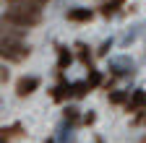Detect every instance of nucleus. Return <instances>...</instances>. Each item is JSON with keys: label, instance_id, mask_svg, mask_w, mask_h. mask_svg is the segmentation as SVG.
I'll use <instances>...</instances> for the list:
<instances>
[{"label": "nucleus", "instance_id": "nucleus-1", "mask_svg": "<svg viewBox=\"0 0 146 143\" xmlns=\"http://www.w3.org/2000/svg\"><path fill=\"white\" fill-rule=\"evenodd\" d=\"M3 21L13 24L18 29H31L42 21V11L39 5L29 3V0H8V8L3 13Z\"/></svg>", "mask_w": 146, "mask_h": 143}, {"label": "nucleus", "instance_id": "nucleus-2", "mask_svg": "<svg viewBox=\"0 0 146 143\" xmlns=\"http://www.w3.org/2000/svg\"><path fill=\"white\" fill-rule=\"evenodd\" d=\"M3 57L18 63V60L29 57V47H26L24 42H18L16 37H3Z\"/></svg>", "mask_w": 146, "mask_h": 143}, {"label": "nucleus", "instance_id": "nucleus-3", "mask_svg": "<svg viewBox=\"0 0 146 143\" xmlns=\"http://www.w3.org/2000/svg\"><path fill=\"white\" fill-rule=\"evenodd\" d=\"M36 88H39V78L36 76H24L21 81L16 83V94L18 96H29V94H34Z\"/></svg>", "mask_w": 146, "mask_h": 143}, {"label": "nucleus", "instance_id": "nucleus-4", "mask_svg": "<svg viewBox=\"0 0 146 143\" xmlns=\"http://www.w3.org/2000/svg\"><path fill=\"white\" fill-rule=\"evenodd\" d=\"M110 70H112L115 76H131L133 73V63H131V57H115V60H110Z\"/></svg>", "mask_w": 146, "mask_h": 143}, {"label": "nucleus", "instance_id": "nucleus-5", "mask_svg": "<svg viewBox=\"0 0 146 143\" xmlns=\"http://www.w3.org/2000/svg\"><path fill=\"white\" fill-rule=\"evenodd\" d=\"M68 96H76V83H58L52 88V99L55 101H63V99H68Z\"/></svg>", "mask_w": 146, "mask_h": 143}, {"label": "nucleus", "instance_id": "nucleus-6", "mask_svg": "<svg viewBox=\"0 0 146 143\" xmlns=\"http://www.w3.org/2000/svg\"><path fill=\"white\" fill-rule=\"evenodd\" d=\"M91 18H94L91 8H70L68 11V21H91Z\"/></svg>", "mask_w": 146, "mask_h": 143}, {"label": "nucleus", "instance_id": "nucleus-7", "mask_svg": "<svg viewBox=\"0 0 146 143\" xmlns=\"http://www.w3.org/2000/svg\"><path fill=\"white\" fill-rule=\"evenodd\" d=\"M70 63H73V55H70V52H68L65 47H58V70L63 73V70H65Z\"/></svg>", "mask_w": 146, "mask_h": 143}, {"label": "nucleus", "instance_id": "nucleus-8", "mask_svg": "<svg viewBox=\"0 0 146 143\" xmlns=\"http://www.w3.org/2000/svg\"><path fill=\"white\" fill-rule=\"evenodd\" d=\"M125 3V0H107V3L102 5V16H107V18H110V16H112V13H117V8Z\"/></svg>", "mask_w": 146, "mask_h": 143}, {"label": "nucleus", "instance_id": "nucleus-9", "mask_svg": "<svg viewBox=\"0 0 146 143\" xmlns=\"http://www.w3.org/2000/svg\"><path fill=\"white\" fill-rule=\"evenodd\" d=\"M78 60H81L89 70H94V68H91V55H89V49H86L84 44H78Z\"/></svg>", "mask_w": 146, "mask_h": 143}, {"label": "nucleus", "instance_id": "nucleus-10", "mask_svg": "<svg viewBox=\"0 0 146 143\" xmlns=\"http://www.w3.org/2000/svg\"><path fill=\"white\" fill-rule=\"evenodd\" d=\"M78 120V109H76V107H68V109H65V122H76Z\"/></svg>", "mask_w": 146, "mask_h": 143}, {"label": "nucleus", "instance_id": "nucleus-11", "mask_svg": "<svg viewBox=\"0 0 146 143\" xmlns=\"http://www.w3.org/2000/svg\"><path fill=\"white\" fill-rule=\"evenodd\" d=\"M125 99H128V94H125V91H115L112 96H110V101H112V104H123Z\"/></svg>", "mask_w": 146, "mask_h": 143}, {"label": "nucleus", "instance_id": "nucleus-12", "mask_svg": "<svg viewBox=\"0 0 146 143\" xmlns=\"http://www.w3.org/2000/svg\"><path fill=\"white\" fill-rule=\"evenodd\" d=\"M29 3H34V5H42V3H47V0H29Z\"/></svg>", "mask_w": 146, "mask_h": 143}, {"label": "nucleus", "instance_id": "nucleus-13", "mask_svg": "<svg viewBox=\"0 0 146 143\" xmlns=\"http://www.w3.org/2000/svg\"><path fill=\"white\" fill-rule=\"evenodd\" d=\"M97 143H102V140H97Z\"/></svg>", "mask_w": 146, "mask_h": 143}, {"label": "nucleus", "instance_id": "nucleus-14", "mask_svg": "<svg viewBox=\"0 0 146 143\" xmlns=\"http://www.w3.org/2000/svg\"><path fill=\"white\" fill-rule=\"evenodd\" d=\"M47 143H52V140H47Z\"/></svg>", "mask_w": 146, "mask_h": 143}, {"label": "nucleus", "instance_id": "nucleus-15", "mask_svg": "<svg viewBox=\"0 0 146 143\" xmlns=\"http://www.w3.org/2000/svg\"><path fill=\"white\" fill-rule=\"evenodd\" d=\"M143 120H146V117H143Z\"/></svg>", "mask_w": 146, "mask_h": 143}]
</instances>
